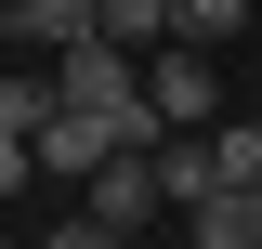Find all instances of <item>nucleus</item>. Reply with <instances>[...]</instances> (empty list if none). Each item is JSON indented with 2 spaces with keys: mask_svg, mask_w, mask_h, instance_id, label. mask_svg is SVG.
<instances>
[{
  "mask_svg": "<svg viewBox=\"0 0 262 249\" xmlns=\"http://www.w3.org/2000/svg\"><path fill=\"white\" fill-rule=\"evenodd\" d=\"M66 105L105 131L118 157H158L170 144V118H158V92H144V53H118V39H92V53H66Z\"/></svg>",
  "mask_w": 262,
  "mask_h": 249,
  "instance_id": "nucleus-1",
  "label": "nucleus"
},
{
  "mask_svg": "<svg viewBox=\"0 0 262 249\" xmlns=\"http://www.w3.org/2000/svg\"><path fill=\"white\" fill-rule=\"evenodd\" d=\"M79 210H92L105 236H158V223H170V184H158V157H105L92 184H79Z\"/></svg>",
  "mask_w": 262,
  "mask_h": 249,
  "instance_id": "nucleus-2",
  "label": "nucleus"
},
{
  "mask_svg": "<svg viewBox=\"0 0 262 249\" xmlns=\"http://www.w3.org/2000/svg\"><path fill=\"white\" fill-rule=\"evenodd\" d=\"M144 92H158V118H170V131H223V66L196 53V39L144 53Z\"/></svg>",
  "mask_w": 262,
  "mask_h": 249,
  "instance_id": "nucleus-3",
  "label": "nucleus"
},
{
  "mask_svg": "<svg viewBox=\"0 0 262 249\" xmlns=\"http://www.w3.org/2000/svg\"><path fill=\"white\" fill-rule=\"evenodd\" d=\"M0 13H13V53H92L105 39V0H0Z\"/></svg>",
  "mask_w": 262,
  "mask_h": 249,
  "instance_id": "nucleus-4",
  "label": "nucleus"
},
{
  "mask_svg": "<svg viewBox=\"0 0 262 249\" xmlns=\"http://www.w3.org/2000/svg\"><path fill=\"white\" fill-rule=\"evenodd\" d=\"M184 249H262V197H249V184L196 197V210H184Z\"/></svg>",
  "mask_w": 262,
  "mask_h": 249,
  "instance_id": "nucleus-5",
  "label": "nucleus"
},
{
  "mask_svg": "<svg viewBox=\"0 0 262 249\" xmlns=\"http://www.w3.org/2000/svg\"><path fill=\"white\" fill-rule=\"evenodd\" d=\"M105 157H118V144H105V131H92V118H79V105H66V118H53V131H39V171H66V184H92Z\"/></svg>",
  "mask_w": 262,
  "mask_h": 249,
  "instance_id": "nucleus-6",
  "label": "nucleus"
},
{
  "mask_svg": "<svg viewBox=\"0 0 262 249\" xmlns=\"http://www.w3.org/2000/svg\"><path fill=\"white\" fill-rule=\"evenodd\" d=\"M170 39L223 53V39H249V0H170Z\"/></svg>",
  "mask_w": 262,
  "mask_h": 249,
  "instance_id": "nucleus-7",
  "label": "nucleus"
},
{
  "mask_svg": "<svg viewBox=\"0 0 262 249\" xmlns=\"http://www.w3.org/2000/svg\"><path fill=\"white\" fill-rule=\"evenodd\" d=\"M105 39L118 53H170V0H105Z\"/></svg>",
  "mask_w": 262,
  "mask_h": 249,
  "instance_id": "nucleus-8",
  "label": "nucleus"
},
{
  "mask_svg": "<svg viewBox=\"0 0 262 249\" xmlns=\"http://www.w3.org/2000/svg\"><path fill=\"white\" fill-rule=\"evenodd\" d=\"M210 171H223V184H249V197H262V118H223V131H210Z\"/></svg>",
  "mask_w": 262,
  "mask_h": 249,
  "instance_id": "nucleus-9",
  "label": "nucleus"
},
{
  "mask_svg": "<svg viewBox=\"0 0 262 249\" xmlns=\"http://www.w3.org/2000/svg\"><path fill=\"white\" fill-rule=\"evenodd\" d=\"M39 249H131V236H105L92 210H66V223H53V236H39Z\"/></svg>",
  "mask_w": 262,
  "mask_h": 249,
  "instance_id": "nucleus-10",
  "label": "nucleus"
},
{
  "mask_svg": "<svg viewBox=\"0 0 262 249\" xmlns=\"http://www.w3.org/2000/svg\"><path fill=\"white\" fill-rule=\"evenodd\" d=\"M13 184H39V144H27V131H0V197H13Z\"/></svg>",
  "mask_w": 262,
  "mask_h": 249,
  "instance_id": "nucleus-11",
  "label": "nucleus"
},
{
  "mask_svg": "<svg viewBox=\"0 0 262 249\" xmlns=\"http://www.w3.org/2000/svg\"><path fill=\"white\" fill-rule=\"evenodd\" d=\"M131 249H184V236H131Z\"/></svg>",
  "mask_w": 262,
  "mask_h": 249,
  "instance_id": "nucleus-12",
  "label": "nucleus"
},
{
  "mask_svg": "<svg viewBox=\"0 0 262 249\" xmlns=\"http://www.w3.org/2000/svg\"><path fill=\"white\" fill-rule=\"evenodd\" d=\"M0 53H13V13H0Z\"/></svg>",
  "mask_w": 262,
  "mask_h": 249,
  "instance_id": "nucleus-13",
  "label": "nucleus"
}]
</instances>
